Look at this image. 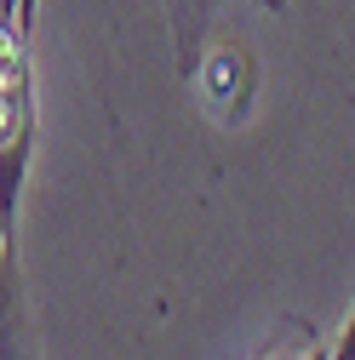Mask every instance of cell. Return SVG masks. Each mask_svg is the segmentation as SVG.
<instances>
[{
    "label": "cell",
    "instance_id": "cell-2",
    "mask_svg": "<svg viewBox=\"0 0 355 360\" xmlns=\"http://www.w3.org/2000/svg\"><path fill=\"white\" fill-rule=\"evenodd\" d=\"M166 6V34H172V63H178V80H195L201 69V52H206V34L218 23V12L230 6V0H161ZM263 6L270 18L287 12V0H252Z\"/></svg>",
    "mask_w": 355,
    "mask_h": 360
},
{
    "label": "cell",
    "instance_id": "cell-3",
    "mask_svg": "<svg viewBox=\"0 0 355 360\" xmlns=\"http://www.w3.org/2000/svg\"><path fill=\"white\" fill-rule=\"evenodd\" d=\"M270 360H332V343H327V338H304V343H292V349H275Z\"/></svg>",
    "mask_w": 355,
    "mask_h": 360
},
{
    "label": "cell",
    "instance_id": "cell-1",
    "mask_svg": "<svg viewBox=\"0 0 355 360\" xmlns=\"http://www.w3.org/2000/svg\"><path fill=\"white\" fill-rule=\"evenodd\" d=\"M195 92H201V103H206V115L218 126H247L252 103H258V58H252V46L218 40L212 52H201Z\"/></svg>",
    "mask_w": 355,
    "mask_h": 360
},
{
    "label": "cell",
    "instance_id": "cell-4",
    "mask_svg": "<svg viewBox=\"0 0 355 360\" xmlns=\"http://www.w3.org/2000/svg\"><path fill=\"white\" fill-rule=\"evenodd\" d=\"M332 360H355V309H349V321H344V332L332 338Z\"/></svg>",
    "mask_w": 355,
    "mask_h": 360
}]
</instances>
